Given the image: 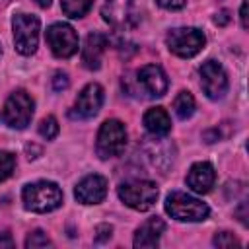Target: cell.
I'll list each match as a JSON object with an SVG mask.
<instances>
[{"label":"cell","mask_w":249,"mask_h":249,"mask_svg":"<svg viewBox=\"0 0 249 249\" xmlns=\"http://www.w3.org/2000/svg\"><path fill=\"white\" fill-rule=\"evenodd\" d=\"M21 198L27 210L31 212H51L60 206L62 202V191L56 183L51 181H37L29 183L21 191Z\"/></svg>","instance_id":"6da1fadb"},{"label":"cell","mask_w":249,"mask_h":249,"mask_svg":"<svg viewBox=\"0 0 249 249\" xmlns=\"http://www.w3.org/2000/svg\"><path fill=\"white\" fill-rule=\"evenodd\" d=\"M165 212L175 218V220H181V222H200L208 216V206L187 195V193H171L165 200Z\"/></svg>","instance_id":"7a4b0ae2"},{"label":"cell","mask_w":249,"mask_h":249,"mask_svg":"<svg viewBox=\"0 0 249 249\" xmlns=\"http://www.w3.org/2000/svg\"><path fill=\"white\" fill-rule=\"evenodd\" d=\"M165 43L173 54L181 58H191L202 51L206 39H204V33L196 27H177L167 33Z\"/></svg>","instance_id":"3957f363"},{"label":"cell","mask_w":249,"mask_h":249,"mask_svg":"<svg viewBox=\"0 0 249 249\" xmlns=\"http://www.w3.org/2000/svg\"><path fill=\"white\" fill-rule=\"evenodd\" d=\"M119 198L126 206L138 212H146L158 198V187L152 181H128L119 187Z\"/></svg>","instance_id":"277c9868"},{"label":"cell","mask_w":249,"mask_h":249,"mask_svg":"<svg viewBox=\"0 0 249 249\" xmlns=\"http://www.w3.org/2000/svg\"><path fill=\"white\" fill-rule=\"evenodd\" d=\"M14 43L19 54H33L39 43V19L31 14H16L12 19Z\"/></svg>","instance_id":"5b68a950"},{"label":"cell","mask_w":249,"mask_h":249,"mask_svg":"<svg viewBox=\"0 0 249 249\" xmlns=\"http://www.w3.org/2000/svg\"><path fill=\"white\" fill-rule=\"evenodd\" d=\"M126 146V130L124 124L117 119H109L101 124L97 132V154L99 158H115Z\"/></svg>","instance_id":"8992f818"},{"label":"cell","mask_w":249,"mask_h":249,"mask_svg":"<svg viewBox=\"0 0 249 249\" xmlns=\"http://www.w3.org/2000/svg\"><path fill=\"white\" fill-rule=\"evenodd\" d=\"M4 123L12 128H25L33 117V99L27 91L16 89L4 105Z\"/></svg>","instance_id":"52a82bcc"},{"label":"cell","mask_w":249,"mask_h":249,"mask_svg":"<svg viewBox=\"0 0 249 249\" xmlns=\"http://www.w3.org/2000/svg\"><path fill=\"white\" fill-rule=\"evenodd\" d=\"M47 43L58 58H68L78 51V35L68 23H53L47 29Z\"/></svg>","instance_id":"ba28073f"},{"label":"cell","mask_w":249,"mask_h":249,"mask_svg":"<svg viewBox=\"0 0 249 249\" xmlns=\"http://www.w3.org/2000/svg\"><path fill=\"white\" fill-rule=\"evenodd\" d=\"M200 86L210 99H220L228 91V76L216 60H206L200 66Z\"/></svg>","instance_id":"9c48e42d"},{"label":"cell","mask_w":249,"mask_h":249,"mask_svg":"<svg viewBox=\"0 0 249 249\" xmlns=\"http://www.w3.org/2000/svg\"><path fill=\"white\" fill-rule=\"evenodd\" d=\"M101 103H103L101 86L99 84H88L80 91V95L74 103V113L72 115L78 117V119H89V117L97 115V111L101 109Z\"/></svg>","instance_id":"30bf717a"},{"label":"cell","mask_w":249,"mask_h":249,"mask_svg":"<svg viewBox=\"0 0 249 249\" xmlns=\"http://www.w3.org/2000/svg\"><path fill=\"white\" fill-rule=\"evenodd\" d=\"M138 86L150 95V97H161L167 91V76L158 64H146L138 70Z\"/></svg>","instance_id":"8fae6325"},{"label":"cell","mask_w":249,"mask_h":249,"mask_svg":"<svg viewBox=\"0 0 249 249\" xmlns=\"http://www.w3.org/2000/svg\"><path fill=\"white\" fill-rule=\"evenodd\" d=\"M74 195H76V198L82 204H97L107 195V181L101 175H95V173L93 175H88V177H84L76 185Z\"/></svg>","instance_id":"7c38bea8"},{"label":"cell","mask_w":249,"mask_h":249,"mask_svg":"<svg viewBox=\"0 0 249 249\" xmlns=\"http://www.w3.org/2000/svg\"><path fill=\"white\" fill-rule=\"evenodd\" d=\"M107 47V37L99 31H91L86 37L84 49H82V64L88 70H97L101 66V56Z\"/></svg>","instance_id":"4fadbf2b"},{"label":"cell","mask_w":249,"mask_h":249,"mask_svg":"<svg viewBox=\"0 0 249 249\" xmlns=\"http://www.w3.org/2000/svg\"><path fill=\"white\" fill-rule=\"evenodd\" d=\"M214 179H216V173H214V167L208 161L195 163L187 173V185L198 195L208 193L214 185Z\"/></svg>","instance_id":"5bb4252c"},{"label":"cell","mask_w":249,"mask_h":249,"mask_svg":"<svg viewBox=\"0 0 249 249\" xmlns=\"http://www.w3.org/2000/svg\"><path fill=\"white\" fill-rule=\"evenodd\" d=\"M165 231V222L161 218H150L134 233V247H158L161 233Z\"/></svg>","instance_id":"9a60e30c"},{"label":"cell","mask_w":249,"mask_h":249,"mask_svg":"<svg viewBox=\"0 0 249 249\" xmlns=\"http://www.w3.org/2000/svg\"><path fill=\"white\" fill-rule=\"evenodd\" d=\"M101 16L107 23L115 27L126 25V21L132 16V0H105L101 8Z\"/></svg>","instance_id":"2e32d148"},{"label":"cell","mask_w":249,"mask_h":249,"mask_svg":"<svg viewBox=\"0 0 249 249\" xmlns=\"http://www.w3.org/2000/svg\"><path fill=\"white\" fill-rule=\"evenodd\" d=\"M144 126L154 136H165L171 130V119L163 107H152L144 115Z\"/></svg>","instance_id":"e0dca14e"},{"label":"cell","mask_w":249,"mask_h":249,"mask_svg":"<svg viewBox=\"0 0 249 249\" xmlns=\"http://www.w3.org/2000/svg\"><path fill=\"white\" fill-rule=\"evenodd\" d=\"M173 109H175V115L179 119H189L193 113H195V99L189 91H179L175 101H173Z\"/></svg>","instance_id":"ac0fdd59"},{"label":"cell","mask_w":249,"mask_h":249,"mask_svg":"<svg viewBox=\"0 0 249 249\" xmlns=\"http://www.w3.org/2000/svg\"><path fill=\"white\" fill-rule=\"evenodd\" d=\"M93 0H60L62 12L68 18H82L89 8H91Z\"/></svg>","instance_id":"d6986e66"},{"label":"cell","mask_w":249,"mask_h":249,"mask_svg":"<svg viewBox=\"0 0 249 249\" xmlns=\"http://www.w3.org/2000/svg\"><path fill=\"white\" fill-rule=\"evenodd\" d=\"M39 134L43 136V138H47V140H53L56 134H58V123H56V119L54 117H45L43 121H41V124H39Z\"/></svg>","instance_id":"ffe728a7"},{"label":"cell","mask_w":249,"mask_h":249,"mask_svg":"<svg viewBox=\"0 0 249 249\" xmlns=\"http://www.w3.org/2000/svg\"><path fill=\"white\" fill-rule=\"evenodd\" d=\"M49 245H53V243H51V239L47 237V233H43L41 230L31 231V233L27 235V239H25V247H27V249H39V247H49Z\"/></svg>","instance_id":"44dd1931"},{"label":"cell","mask_w":249,"mask_h":249,"mask_svg":"<svg viewBox=\"0 0 249 249\" xmlns=\"http://www.w3.org/2000/svg\"><path fill=\"white\" fill-rule=\"evenodd\" d=\"M14 165H16V158H14L10 152L0 150V181H4L6 177L12 175Z\"/></svg>","instance_id":"7402d4cb"},{"label":"cell","mask_w":249,"mask_h":249,"mask_svg":"<svg viewBox=\"0 0 249 249\" xmlns=\"http://www.w3.org/2000/svg\"><path fill=\"white\" fill-rule=\"evenodd\" d=\"M214 245L228 249V247H239L241 243L237 241V237H235L233 233H230V231H220V233L214 235Z\"/></svg>","instance_id":"603a6c76"},{"label":"cell","mask_w":249,"mask_h":249,"mask_svg":"<svg viewBox=\"0 0 249 249\" xmlns=\"http://www.w3.org/2000/svg\"><path fill=\"white\" fill-rule=\"evenodd\" d=\"M111 231H113V228H111L109 224H101V226H97V228H95V241H97V243H103L105 239L111 237Z\"/></svg>","instance_id":"cb8c5ba5"},{"label":"cell","mask_w":249,"mask_h":249,"mask_svg":"<svg viewBox=\"0 0 249 249\" xmlns=\"http://www.w3.org/2000/svg\"><path fill=\"white\" fill-rule=\"evenodd\" d=\"M53 88H54L56 91L66 89V88H68V76H66L64 72H56L54 78H53Z\"/></svg>","instance_id":"d4e9b609"},{"label":"cell","mask_w":249,"mask_h":249,"mask_svg":"<svg viewBox=\"0 0 249 249\" xmlns=\"http://www.w3.org/2000/svg\"><path fill=\"white\" fill-rule=\"evenodd\" d=\"M156 2L165 10H179L185 6V0H156Z\"/></svg>","instance_id":"484cf974"},{"label":"cell","mask_w":249,"mask_h":249,"mask_svg":"<svg viewBox=\"0 0 249 249\" xmlns=\"http://www.w3.org/2000/svg\"><path fill=\"white\" fill-rule=\"evenodd\" d=\"M2 247H14V239H12V235L8 231L0 233V249Z\"/></svg>","instance_id":"4316f807"},{"label":"cell","mask_w":249,"mask_h":249,"mask_svg":"<svg viewBox=\"0 0 249 249\" xmlns=\"http://www.w3.org/2000/svg\"><path fill=\"white\" fill-rule=\"evenodd\" d=\"M239 16H241V27H243V29H247V27H249V21H247V0H243Z\"/></svg>","instance_id":"83f0119b"},{"label":"cell","mask_w":249,"mask_h":249,"mask_svg":"<svg viewBox=\"0 0 249 249\" xmlns=\"http://www.w3.org/2000/svg\"><path fill=\"white\" fill-rule=\"evenodd\" d=\"M214 21H216L218 25H226V23L230 21V14H228V10H222L220 14H216V18H214Z\"/></svg>","instance_id":"f1b7e54d"},{"label":"cell","mask_w":249,"mask_h":249,"mask_svg":"<svg viewBox=\"0 0 249 249\" xmlns=\"http://www.w3.org/2000/svg\"><path fill=\"white\" fill-rule=\"evenodd\" d=\"M35 2H37L41 8H47V6H51V0H35Z\"/></svg>","instance_id":"f546056e"},{"label":"cell","mask_w":249,"mask_h":249,"mask_svg":"<svg viewBox=\"0 0 249 249\" xmlns=\"http://www.w3.org/2000/svg\"><path fill=\"white\" fill-rule=\"evenodd\" d=\"M0 56H2V45H0Z\"/></svg>","instance_id":"4dcf8cb0"}]
</instances>
